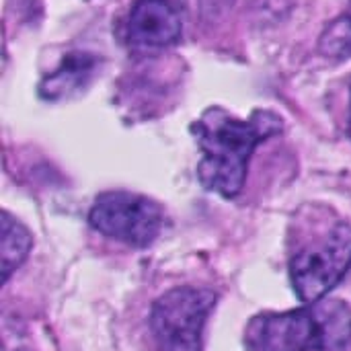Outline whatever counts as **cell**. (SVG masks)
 <instances>
[{"label": "cell", "mask_w": 351, "mask_h": 351, "mask_svg": "<svg viewBox=\"0 0 351 351\" xmlns=\"http://www.w3.org/2000/svg\"><path fill=\"white\" fill-rule=\"evenodd\" d=\"M33 247L31 232L14 220L8 212H2V276L4 282L10 274L21 267Z\"/></svg>", "instance_id": "obj_8"}, {"label": "cell", "mask_w": 351, "mask_h": 351, "mask_svg": "<svg viewBox=\"0 0 351 351\" xmlns=\"http://www.w3.org/2000/svg\"><path fill=\"white\" fill-rule=\"evenodd\" d=\"M88 222L97 232L109 239L144 249L165 230L167 214L160 204L146 195L107 191L95 199L88 212Z\"/></svg>", "instance_id": "obj_5"}, {"label": "cell", "mask_w": 351, "mask_h": 351, "mask_svg": "<svg viewBox=\"0 0 351 351\" xmlns=\"http://www.w3.org/2000/svg\"><path fill=\"white\" fill-rule=\"evenodd\" d=\"M183 0H136L125 25L134 53L154 56L175 45L183 33Z\"/></svg>", "instance_id": "obj_6"}, {"label": "cell", "mask_w": 351, "mask_h": 351, "mask_svg": "<svg viewBox=\"0 0 351 351\" xmlns=\"http://www.w3.org/2000/svg\"><path fill=\"white\" fill-rule=\"evenodd\" d=\"M350 136H351V105H350Z\"/></svg>", "instance_id": "obj_10"}, {"label": "cell", "mask_w": 351, "mask_h": 351, "mask_svg": "<svg viewBox=\"0 0 351 351\" xmlns=\"http://www.w3.org/2000/svg\"><path fill=\"white\" fill-rule=\"evenodd\" d=\"M282 117L257 109L249 119H239L222 107H212L191 125L202 150L197 165L199 183L226 199L241 193L255 148L282 132Z\"/></svg>", "instance_id": "obj_1"}, {"label": "cell", "mask_w": 351, "mask_h": 351, "mask_svg": "<svg viewBox=\"0 0 351 351\" xmlns=\"http://www.w3.org/2000/svg\"><path fill=\"white\" fill-rule=\"evenodd\" d=\"M249 351H350L351 306L319 300L296 311L263 313L247 325Z\"/></svg>", "instance_id": "obj_2"}, {"label": "cell", "mask_w": 351, "mask_h": 351, "mask_svg": "<svg viewBox=\"0 0 351 351\" xmlns=\"http://www.w3.org/2000/svg\"><path fill=\"white\" fill-rule=\"evenodd\" d=\"M290 253V278L304 304L323 300L351 267V224L346 220L313 218L300 224Z\"/></svg>", "instance_id": "obj_3"}, {"label": "cell", "mask_w": 351, "mask_h": 351, "mask_svg": "<svg viewBox=\"0 0 351 351\" xmlns=\"http://www.w3.org/2000/svg\"><path fill=\"white\" fill-rule=\"evenodd\" d=\"M319 49L329 58H351V6L323 31Z\"/></svg>", "instance_id": "obj_9"}, {"label": "cell", "mask_w": 351, "mask_h": 351, "mask_svg": "<svg viewBox=\"0 0 351 351\" xmlns=\"http://www.w3.org/2000/svg\"><path fill=\"white\" fill-rule=\"evenodd\" d=\"M95 68V60L86 53L82 56H70L68 60H64V64L60 66V70H56L51 76H47L41 86L39 93L43 99H58V97H66L72 90L80 88L82 82L90 76Z\"/></svg>", "instance_id": "obj_7"}, {"label": "cell", "mask_w": 351, "mask_h": 351, "mask_svg": "<svg viewBox=\"0 0 351 351\" xmlns=\"http://www.w3.org/2000/svg\"><path fill=\"white\" fill-rule=\"evenodd\" d=\"M218 296L208 288L183 286L162 294L150 311V333L160 351H202L204 327Z\"/></svg>", "instance_id": "obj_4"}]
</instances>
